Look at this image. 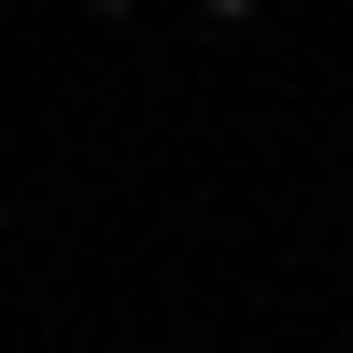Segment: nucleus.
I'll use <instances>...</instances> for the list:
<instances>
[{
  "instance_id": "nucleus-1",
  "label": "nucleus",
  "mask_w": 353,
  "mask_h": 353,
  "mask_svg": "<svg viewBox=\"0 0 353 353\" xmlns=\"http://www.w3.org/2000/svg\"><path fill=\"white\" fill-rule=\"evenodd\" d=\"M85 14H141V0H85Z\"/></svg>"
},
{
  "instance_id": "nucleus-2",
  "label": "nucleus",
  "mask_w": 353,
  "mask_h": 353,
  "mask_svg": "<svg viewBox=\"0 0 353 353\" xmlns=\"http://www.w3.org/2000/svg\"><path fill=\"white\" fill-rule=\"evenodd\" d=\"M198 14H254V0H198Z\"/></svg>"
}]
</instances>
